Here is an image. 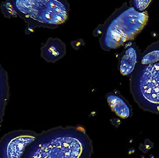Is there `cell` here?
Returning <instances> with one entry per match:
<instances>
[{
  "label": "cell",
  "mask_w": 159,
  "mask_h": 158,
  "mask_svg": "<svg viewBox=\"0 0 159 158\" xmlns=\"http://www.w3.org/2000/svg\"><path fill=\"white\" fill-rule=\"evenodd\" d=\"M92 140L80 126L56 127L41 133L16 130L0 139V158H90Z\"/></svg>",
  "instance_id": "6da1fadb"
},
{
  "label": "cell",
  "mask_w": 159,
  "mask_h": 158,
  "mask_svg": "<svg viewBox=\"0 0 159 158\" xmlns=\"http://www.w3.org/2000/svg\"><path fill=\"white\" fill-rule=\"evenodd\" d=\"M1 9L7 18L23 20L30 30L54 29L68 20L69 5L67 0H5Z\"/></svg>",
  "instance_id": "7a4b0ae2"
},
{
  "label": "cell",
  "mask_w": 159,
  "mask_h": 158,
  "mask_svg": "<svg viewBox=\"0 0 159 158\" xmlns=\"http://www.w3.org/2000/svg\"><path fill=\"white\" fill-rule=\"evenodd\" d=\"M148 20L147 12H138L124 3L103 24L96 28L94 35L99 37V43L103 50L116 49L134 39L144 29Z\"/></svg>",
  "instance_id": "3957f363"
},
{
  "label": "cell",
  "mask_w": 159,
  "mask_h": 158,
  "mask_svg": "<svg viewBox=\"0 0 159 158\" xmlns=\"http://www.w3.org/2000/svg\"><path fill=\"white\" fill-rule=\"evenodd\" d=\"M130 91L142 109L159 113V61L137 65L131 76Z\"/></svg>",
  "instance_id": "277c9868"
},
{
  "label": "cell",
  "mask_w": 159,
  "mask_h": 158,
  "mask_svg": "<svg viewBox=\"0 0 159 158\" xmlns=\"http://www.w3.org/2000/svg\"><path fill=\"white\" fill-rule=\"evenodd\" d=\"M140 52L138 46L130 43L126 46L121 55L119 64V69L123 75H130L133 74L139 62Z\"/></svg>",
  "instance_id": "5b68a950"
},
{
  "label": "cell",
  "mask_w": 159,
  "mask_h": 158,
  "mask_svg": "<svg viewBox=\"0 0 159 158\" xmlns=\"http://www.w3.org/2000/svg\"><path fill=\"white\" fill-rule=\"evenodd\" d=\"M66 54V46L57 38H49L41 47V57L47 62L57 61Z\"/></svg>",
  "instance_id": "8992f818"
},
{
  "label": "cell",
  "mask_w": 159,
  "mask_h": 158,
  "mask_svg": "<svg viewBox=\"0 0 159 158\" xmlns=\"http://www.w3.org/2000/svg\"><path fill=\"white\" fill-rule=\"evenodd\" d=\"M107 99L112 111L120 118L127 119L131 116V108L128 102L120 94L114 92L109 93Z\"/></svg>",
  "instance_id": "52a82bcc"
},
{
  "label": "cell",
  "mask_w": 159,
  "mask_h": 158,
  "mask_svg": "<svg viewBox=\"0 0 159 158\" xmlns=\"http://www.w3.org/2000/svg\"><path fill=\"white\" fill-rule=\"evenodd\" d=\"M8 98H9L8 75L4 68L0 64V125L2 122Z\"/></svg>",
  "instance_id": "ba28073f"
},
{
  "label": "cell",
  "mask_w": 159,
  "mask_h": 158,
  "mask_svg": "<svg viewBox=\"0 0 159 158\" xmlns=\"http://www.w3.org/2000/svg\"><path fill=\"white\" fill-rule=\"evenodd\" d=\"M152 0H131L132 7L138 12H145Z\"/></svg>",
  "instance_id": "9c48e42d"
}]
</instances>
